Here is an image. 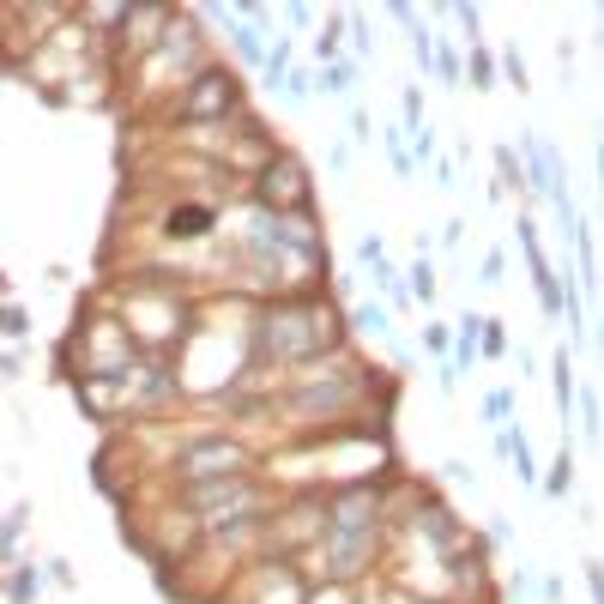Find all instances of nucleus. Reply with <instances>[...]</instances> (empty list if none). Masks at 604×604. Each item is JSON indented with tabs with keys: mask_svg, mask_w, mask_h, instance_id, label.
Returning a JSON list of instances; mask_svg holds the SVG:
<instances>
[{
	"mask_svg": "<svg viewBox=\"0 0 604 604\" xmlns=\"http://www.w3.org/2000/svg\"><path fill=\"white\" fill-rule=\"evenodd\" d=\"M266 345H273V357H315L327 351L332 339H339V315L320 303H297V308H278L273 320H266Z\"/></svg>",
	"mask_w": 604,
	"mask_h": 604,
	"instance_id": "obj_1",
	"label": "nucleus"
},
{
	"mask_svg": "<svg viewBox=\"0 0 604 604\" xmlns=\"http://www.w3.org/2000/svg\"><path fill=\"white\" fill-rule=\"evenodd\" d=\"M236 73H200L194 80V92L182 97V115L188 121H212V115H230L236 109Z\"/></svg>",
	"mask_w": 604,
	"mask_h": 604,
	"instance_id": "obj_2",
	"label": "nucleus"
},
{
	"mask_svg": "<svg viewBox=\"0 0 604 604\" xmlns=\"http://www.w3.org/2000/svg\"><path fill=\"white\" fill-rule=\"evenodd\" d=\"M236 466H242V447H230V442H188L182 447L188 478H236Z\"/></svg>",
	"mask_w": 604,
	"mask_h": 604,
	"instance_id": "obj_3",
	"label": "nucleus"
},
{
	"mask_svg": "<svg viewBox=\"0 0 604 604\" xmlns=\"http://www.w3.org/2000/svg\"><path fill=\"white\" fill-rule=\"evenodd\" d=\"M261 200L266 205H278V218H285V205H303L308 200V188H303V170L290 158H273L266 163V176H261Z\"/></svg>",
	"mask_w": 604,
	"mask_h": 604,
	"instance_id": "obj_4",
	"label": "nucleus"
},
{
	"mask_svg": "<svg viewBox=\"0 0 604 604\" xmlns=\"http://www.w3.org/2000/svg\"><path fill=\"white\" fill-rule=\"evenodd\" d=\"M550 388H557V411L569 417V405H574V369H569V351L550 357Z\"/></svg>",
	"mask_w": 604,
	"mask_h": 604,
	"instance_id": "obj_5",
	"label": "nucleus"
},
{
	"mask_svg": "<svg viewBox=\"0 0 604 604\" xmlns=\"http://www.w3.org/2000/svg\"><path fill=\"white\" fill-rule=\"evenodd\" d=\"M205 224H212V212H205V205H188V212H170V236H205Z\"/></svg>",
	"mask_w": 604,
	"mask_h": 604,
	"instance_id": "obj_6",
	"label": "nucleus"
},
{
	"mask_svg": "<svg viewBox=\"0 0 604 604\" xmlns=\"http://www.w3.org/2000/svg\"><path fill=\"white\" fill-rule=\"evenodd\" d=\"M351 61H327V67H320V92H327V97H345V92H351Z\"/></svg>",
	"mask_w": 604,
	"mask_h": 604,
	"instance_id": "obj_7",
	"label": "nucleus"
},
{
	"mask_svg": "<svg viewBox=\"0 0 604 604\" xmlns=\"http://www.w3.org/2000/svg\"><path fill=\"white\" fill-rule=\"evenodd\" d=\"M423 526H430V538L442 550H454V513H447V508H430V513H423Z\"/></svg>",
	"mask_w": 604,
	"mask_h": 604,
	"instance_id": "obj_8",
	"label": "nucleus"
},
{
	"mask_svg": "<svg viewBox=\"0 0 604 604\" xmlns=\"http://www.w3.org/2000/svg\"><path fill=\"white\" fill-rule=\"evenodd\" d=\"M569 484H574V459H569V447H562V459L550 466V484H544V490H550V496H569Z\"/></svg>",
	"mask_w": 604,
	"mask_h": 604,
	"instance_id": "obj_9",
	"label": "nucleus"
},
{
	"mask_svg": "<svg viewBox=\"0 0 604 604\" xmlns=\"http://www.w3.org/2000/svg\"><path fill=\"white\" fill-rule=\"evenodd\" d=\"M357 327H369V332H393V320H388V308L363 303V308H357Z\"/></svg>",
	"mask_w": 604,
	"mask_h": 604,
	"instance_id": "obj_10",
	"label": "nucleus"
},
{
	"mask_svg": "<svg viewBox=\"0 0 604 604\" xmlns=\"http://www.w3.org/2000/svg\"><path fill=\"white\" fill-rule=\"evenodd\" d=\"M411 290H417L423 303L435 297V273H430V261H417V266H411Z\"/></svg>",
	"mask_w": 604,
	"mask_h": 604,
	"instance_id": "obj_11",
	"label": "nucleus"
},
{
	"mask_svg": "<svg viewBox=\"0 0 604 604\" xmlns=\"http://www.w3.org/2000/svg\"><path fill=\"white\" fill-rule=\"evenodd\" d=\"M484 327H490V332H478V339H484V351H490V357H502V351H508V332L496 327V320H484Z\"/></svg>",
	"mask_w": 604,
	"mask_h": 604,
	"instance_id": "obj_12",
	"label": "nucleus"
},
{
	"mask_svg": "<svg viewBox=\"0 0 604 604\" xmlns=\"http://www.w3.org/2000/svg\"><path fill=\"white\" fill-rule=\"evenodd\" d=\"M357 261H363V266H381V261H388V254H381V236H363V242H357Z\"/></svg>",
	"mask_w": 604,
	"mask_h": 604,
	"instance_id": "obj_13",
	"label": "nucleus"
},
{
	"mask_svg": "<svg viewBox=\"0 0 604 604\" xmlns=\"http://www.w3.org/2000/svg\"><path fill=\"white\" fill-rule=\"evenodd\" d=\"M508 411H513V393H490V400H484V417H496V423H502Z\"/></svg>",
	"mask_w": 604,
	"mask_h": 604,
	"instance_id": "obj_14",
	"label": "nucleus"
},
{
	"mask_svg": "<svg viewBox=\"0 0 604 604\" xmlns=\"http://www.w3.org/2000/svg\"><path fill=\"white\" fill-rule=\"evenodd\" d=\"M36 586H43L36 574H19V581H12V598H19V604H31V598H36Z\"/></svg>",
	"mask_w": 604,
	"mask_h": 604,
	"instance_id": "obj_15",
	"label": "nucleus"
},
{
	"mask_svg": "<svg viewBox=\"0 0 604 604\" xmlns=\"http://www.w3.org/2000/svg\"><path fill=\"white\" fill-rule=\"evenodd\" d=\"M502 67H508V80H513V85H520V92H526V61L513 55V49H508V55H502Z\"/></svg>",
	"mask_w": 604,
	"mask_h": 604,
	"instance_id": "obj_16",
	"label": "nucleus"
},
{
	"mask_svg": "<svg viewBox=\"0 0 604 604\" xmlns=\"http://www.w3.org/2000/svg\"><path fill=\"white\" fill-rule=\"evenodd\" d=\"M0 332H12V339L24 332V315H19V308H0Z\"/></svg>",
	"mask_w": 604,
	"mask_h": 604,
	"instance_id": "obj_17",
	"label": "nucleus"
},
{
	"mask_svg": "<svg viewBox=\"0 0 604 604\" xmlns=\"http://www.w3.org/2000/svg\"><path fill=\"white\" fill-rule=\"evenodd\" d=\"M454 19L466 24V43H471V36H478V7H454Z\"/></svg>",
	"mask_w": 604,
	"mask_h": 604,
	"instance_id": "obj_18",
	"label": "nucleus"
},
{
	"mask_svg": "<svg viewBox=\"0 0 604 604\" xmlns=\"http://www.w3.org/2000/svg\"><path fill=\"white\" fill-rule=\"evenodd\" d=\"M484 285H502V254H484Z\"/></svg>",
	"mask_w": 604,
	"mask_h": 604,
	"instance_id": "obj_19",
	"label": "nucleus"
},
{
	"mask_svg": "<svg viewBox=\"0 0 604 604\" xmlns=\"http://www.w3.org/2000/svg\"><path fill=\"white\" fill-rule=\"evenodd\" d=\"M411 139H417V158H435V134H430V127H417Z\"/></svg>",
	"mask_w": 604,
	"mask_h": 604,
	"instance_id": "obj_20",
	"label": "nucleus"
}]
</instances>
